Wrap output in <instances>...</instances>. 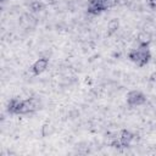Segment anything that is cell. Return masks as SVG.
Returning a JSON list of instances; mask_svg holds the SVG:
<instances>
[{
  "label": "cell",
  "mask_w": 156,
  "mask_h": 156,
  "mask_svg": "<svg viewBox=\"0 0 156 156\" xmlns=\"http://www.w3.org/2000/svg\"><path fill=\"white\" fill-rule=\"evenodd\" d=\"M38 108V101L33 98L26 99V100H20V99H12L9 105L7 110L11 113H17V115H24V113H30Z\"/></svg>",
  "instance_id": "obj_1"
},
{
  "label": "cell",
  "mask_w": 156,
  "mask_h": 156,
  "mask_svg": "<svg viewBox=\"0 0 156 156\" xmlns=\"http://www.w3.org/2000/svg\"><path fill=\"white\" fill-rule=\"evenodd\" d=\"M149 2L152 7H156V0H149Z\"/></svg>",
  "instance_id": "obj_6"
},
{
  "label": "cell",
  "mask_w": 156,
  "mask_h": 156,
  "mask_svg": "<svg viewBox=\"0 0 156 156\" xmlns=\"http://www.w3.org/2000/svg\"><path fill=\"white\" fill-rule=\"evenodd\" d=\"M117 4V0H89L88 11L91 13H99Z\"/></svg>",
  "instance_id": "obj_3"
},
{
  "label": "cell",
  "mask_w": 156,
  "mask_h": 156,
  "mask_svg": "<svg viewBox=\"0 0 156 156\" xmlns=\"http://www.w3.org/2000/svg\"><path fill=\"white\" fill-rule=\"evenodd\" d=\"M129 58L132 61H134L135 63H138L139 66H143L144 63H146L150 58V54L147 50V45L146 44H141L140 48L134 49L129 52Z\"/></svg>",
  "instance_id": "obj_2"
},
{
  "label": "cell",
  "mask_w": 156,
  "mask_h": 156,
  "mask_svg": "<svg viewBox=\"0 0 156 156\" xmlns=\"http://www.w3.org/2000/svg\"><path fill=\"white\" fill-rule=\"evenodd\" d=\"M127 101L130 106H139L141 105L143 102H145V96L140 93V91H132L128 94V98H127Z\"/></svg>",
  "instance_id": "obj_4"
},
{
  "label": "cell",
  "mask_w": 156,
  "mask_h": 156,
  "mask_svg": "<svg viewBox=\"0 0 156 156\" xmlns=\"http://www.w3.org/2000/svg\"><path fill=\"white\" fill-rule=\"evenodd\" d=\"M48 63H49L48 58H39L38 61H35V63L30 68L33 74H40L41 72H44L46 69V67H48Z\"/></svg>",
  "instance_id": "obj_5"
}]
</instances>
